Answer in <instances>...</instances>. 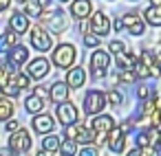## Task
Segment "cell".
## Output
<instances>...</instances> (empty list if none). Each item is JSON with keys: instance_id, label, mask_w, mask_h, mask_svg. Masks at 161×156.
<instances>
[{"instance_id": "obj_19", "label": "cell", "mask_w": 161, "mask_h": 156, "mask_svg": "<svg viewBox=\"0 0 161 156\" xmlns=\"http://www.w3.org/2000/svg\"><path fill=\"white\" fill-rule=\"evenodd\" d=\"M143 18H146L148 24H152V27H161V5H152V7H148L146 13H143Z\"/></svg>"}, {"instance_id": "obj_6", "label": "cell", "mask_w": 161, "mask_h": 156, "mask_svg": "<svg viewBox=\"0 0 161 156\" xmlns=\"http://www.w3.org/2000/svg\"><path fill=\"white\" fill-rule=\"evenodd\" d=\"M9 147H11V152H27L31 147V134L25 132V130L14 132L11 138H9Z\"/></svg>"}, {"instance_id": "obj_28", "label": "cell", "mask_w": 161, "mask_h": 156, "mask_svg": "<svg viewBox=\"0 0 161 156\" xmlns=\"http://www.w3.org/2000/svg\"><path fill=\"white\" fill-rule=\"evenodd\" d=\"M119 79H121V81H126V84H130V81H135V79H137V73L128 68V70H124V73L119 75Z\"/></svg>"}, {"instance_id": "obj_9", "label": "cell", "mask_w": 161, "mask_h": 156, "mask_svg": "<svg viewBox=\"0 0 161 156\" xmlns=\"http://www.w3.org/2000/svg\"><path fill=\"white\" fill-rule=\"evenodd\" d=\"M77 108L73 106V103H69V101H64V103H60L58 106V119H60V123L62 125H73L75 121H77Z\"/></svg>"}, {"instance_id": "obj_33", "label": "cell", "mask_w": 161, "mask_h": 156, "mask_svg": "<svg viewBox=\"0 0 161 156\" xmlns=\"http://www.w3.org/2000/svg\"><path fill=\"white\" fill-rule=\"evenodd\" d=\"M128 31H130V33H132V35H141V33H143V22H141V20H139V22H137V24H135V27H130V29H128Z\"/></svg>"}, {"instance_id": "obj_3", "label": "cell", "mask_w": 161, "mask_h": 156, "mask_svg": "<svg viewBox=\"0 0 161 156\" xmlns=\"http://www.w3.org/2000/svg\"><path fill=\"white\" fill-rule=\"evenodd\" d=\"M108 64H110V55H108L106 51H95V53L91 55V70H93L95 77H102V75L106 73Z\"/></svg>"}, {"instance_id": "obj_13", "label": "cell", "mask_w": 161, "mask_h": 156, "mask_svg": "<svg viewBox=\"0 0 161 156\" xmlns=\"http://www.w3.org/2000/svg\"><path fill=\"white\" fill-rule=\"evenodd\" d=\"M124 143H126L124 132L117 130V127H113V130L108 132V147H110V152H115V154L124 152Z\"/></svg>"}, {"instance_id": "obj_11", "label": "cell", "mask_w": 161, "mask_h": 156, "mask_svg": "<svg viewBox=\"0 0 161 156\" xmlns=\"http://www.w3.org/2000/svg\"><path fill=\"white\" fill-rule=\"evenodd\" d=\"M91 29H93V33H95V35H106V33L110 31V20L106 18V13H102V11L93 13Z\"/></svg>"}, {"instance_id": "obj_26", "label": "cell", "mask_w": 161, "mask_h": 156, "mask_svg": "<svg viewBox=\"0 0 161 156\" xmlns=\"http://www.w3.org/2000/svg\"><path fill=\"white\" fill-rule=\"evenodd\" d=\"M60 152H62L64 156H73V154L77 152V145H75V141H71V138H69L66 143H62V145H60Z\"/></svg>"}, {"instance_id": "obj_35", "label": "cell", "mask_w": 161, "mask_h": 156, "mask_svg": "<svg viewBox=\"0 0 161 156\" xmlns=\"http://www.w3.org/2000/svg\"><path fill=\"white\" fill-rule=\"evenodd\" d=\"M148 134V143L152 145V143H159V132L157 130H150V132H146Z\"/></svg>"}, {"instance_id": "obj_30", "label": "cell", "mask_w": 161, "mask_h": 156, "mask_svg": "<svg viewBox=\"0 0 161 156\" xmlns=\"http://www.w3.org/2000/svg\"><path fill=\"white\" fill-rule=\"evenodd\" d=\"M84 44H86V46H97V44H99V38H97L95 33H86V35H84Z\"/></svg>"}, {"instance_id": "obj_5", "label": "cell", "mask_w": 161, "mask_h": 156, "mask_svg": "<svg viewBox=\"0 0 161 156\" xmlns=\"http://www.w3.org/2000/svg\"><path fill=\"white\" fill-rule=\"evenodd\" d=\"M66 136L75 143H91L95 138V130H86V127H77V125H66Z\"/></svg>"}, {"instance_id": "obj_44", "label": "cell", "mask_w": 161, "mask_h": 156, "mask_svg": "<svg viewBox=\"0 0 161 156\" xmlns=\"http://www.w3.org/2000/svg\"><path fill=\"white\" fill-rule=\"evenodd\" d=\"M115 29L121 31V29H124V20H117V22H115Z\"/></svg>"}, {"instance_id": "obj_29", "label": "cell", "mask_w": 161, "mask_h": 156, "mask_svg": "<svg viewBox=\"0 0 161 156\" xmlns=\"http://www.w3.org/2000/svg\"><path fill=\"white\" fill-rule=\"evenodd\" d=\"M106 99L110 101V106H119V103H121V95H119L117 90H110V92L106 95Z\"/></svg>"}, {"instance_id": "obj_4", "label": "cell", "mask_w": 161, "mask_h": 156, "mask_svg": "<svg viewBox=\"0 0 161 156\" xmlns=\"http://www.w3.org/2000/svg\"><path fill=\"white\" fill-rule=\"evenodd\" d=\"M51 73V66H49V60H44V57H38V60H33L29 66H27V75L31 77V79H42V77H47Z\"/></svg>"}, {"instance_id": "obj_17", "label": "cell", "mask_w": 161, "mask_h": 156, "mask_svg": "<svg viewBox=\"0 0 161 156\" xmlns=\"http://www.w3.org/2000/svg\"><path fill=\"white\" fill-rule=\"evenodd\" d=\"M84 81H86V73H84V68H71V70L66 73V84H69L71 88H80V86H84Z\"/></svg>"}, {"instance_id": "obj_7", "label": "cell", "mask_w": 161, "mask_h": 156, "mask_svg": "<svg viewBox=\"0 0 161 156\" xmlns=\"http://www.w3.org/2000/svg\"><path fill=\"white\" fill-rule=\"evenodd\" d=\"M42 22H44L53 33H62V31L69 27V20H66V16H64L62 11H53V13H49L47 18H42Z\"/></svg>"}, {"instance_id": "obj_49", "label": "cell", "mask_w": 161, "mask_h": 156, "mask_svg": "<svg viewBox=\"0 0 161 156\" xmlns=\"http://www.w3.org/2000/svg\"><path fill=\"white\" fill-rule=\"evenodd\" d=\"M60 3H69V0H60Z\"/></svg>"}, {"instance_id": "obj_8", "label": "cell", "mask_w": 161, "mask_h": 156, "mask_svg": "<svg viewBox=\"0 0 161 156\" xmlns=\"http://www.w3.org/2000/svg\"><path fill=\"white\" fill-rule=\"evenodd\" d=\"M31 44L38 49V51H49L53 46V40L49 38V33L40 27H33L31 29Z\"/></svg>"}, {"instance_id": "obj_48", "label": "cell", "mask_w": 161, "mask_h": 156, "mask_svg": "<svg viewBox=\"0 0 161 156\" xmlns=\"http://www.w3.org/2000/svg\"><path fill=\"white\" fill-rule=\"evenodd\" d=\"M159 143H161V132H159Z\"/></svg>"}, {"instance_id": "obj_1", "label": "cell", "mask_w": 161, "mask_h": 156, "mask_svg": "<svg viewBox=\"0 0 161 156\" xmlns=\"http://www.w3.org/2000/svg\"><path fill=\"white\" fill-rule=\"evenodd\" d=\"M75 62V46L73 44H60L53 51V64L60 68H69Z\"/></svg>"}, {"instance_id": "obj_27", "label": "cell", "mask_w": 161, "mask_h": 156, "mask_svg": "<svg viewBox=\"0 0 161 156\" xmlns=\"http://www.w3.org/2000/svg\"><path fill=\"white\" fill-rule=\"evenodd\" d=\"M137 22H139V16H137V13H126V16H124V27L130 29V27H135Z\"/></svg>"}, {"instance_id": "obj_46", "label": "cell", "mask_w": 161, "mask_h": 156, "mask_svg": "<svg viewBox=\"0 0 161 156\" xmlns=\"http://www.w3.org/2000/svg\"><path fill=\"white\" fill-rule=\"evenodd\" d=\"M38 3H40L42 7H47V5H49V0H38Z\"/></svg>"}, {"instance_id": "obj_39", "label": "cell", "mask_w": 161, "mask_h": 156, "mask_svg": "<svg viewBox=\"0 0 161 156\" xmlns=\"http://www.w3.org/2000/svg\"><path fill=\"white\" fill-rule=\"evenodd\" d=\"M137 95H139V99H148V97H150V92H148V88H146V86H141Z\"/></svg>"}, {"instance_id": "obj_18", "label": "cell", "mask_w": 161, "mask_h": 156, "mask_svg": "<svg viewBox=\"0 0 161 156\" xmlns=\"http://www.w3.org/2000/svg\"><path fill=\"white\" fill-rule=\"evenodd\" d=\"M25 108H27L29 114H40V112L44 110V101L40 99V95H31V97H27Z\"/></svg>"}, {"instance_id": "obj_38", "label": "cell", "mask_w": 161, "mask_h": 156, "mask_svg": "<svg viewBox=\"0 0 161 156\" xmlns=\"http://www.w3.org/2000/svg\"><path fill=\"white\" fill-rule=\"evenodd\" d=\"M137 143H139V147L150 145V143H148V134H139V136H137Z\"/></svg>"}, {"instance_id": "obj_21", "label": "cell", "mask_w": 161, "mask_h": 156, "mask_svg": "<svg viewBox=\"0 0 161 156\" xmlns=\"http://www.w3.org/2000/svg\"><path fill=\"white\" fill-rule=\"evenodd\" d=\"M42 5L38 3V0H27V5H25V13L31 16V18H42Z\"/></svg>"}, {"instance_id": "obj_40", "label": "cell", "mask_w": 161, "mask_h": 156, "mask_svg": "<svg viewBox=\"0 0 161 156\" xmlns=\"http://www.w3.org/2000/svg\"><path fill=\"white\" fill-rule=\"evenodd\" d=\"M9 3H11V0H0V11H5L9 7Z\"/></svg>"}, {"instance_id": "obj_41", "label": "cell", "mask_w": 161, "mask_h": 156, "mask_svg": "<svg viewBox=\"0 0 161 156\" xmlns=\"http://www.w3.org/2000/svg\"><path fill=\"white\" fill-rule=\"evenodd\" d=\"M47 92H49V90H47V88H42V86H38V88H36V95H40V97H42V95H47Z\"/></svg>"}, {"instance_id": "obj_22", "label": "cell", "mask_w": 161, "mask_h": 156, "mask_svg": "<svg viewBox=\"0 0 161 156\" xmlns=\"http://www.w3.org/2000/svg\"><path fill=\"white\" fill-rule=\"evenodd\" d=\"M117 66H119L121 70H128V68L135 66V57H132L130 53H119V55H117Z\"/></svg>"}, {"instance_id": "obj_2", "label": "cell", "mask_w": 161, "mask_h": 156, "mask_svg": "<svg viewBox=\"0 0 161 156\" xmlns=\"http://www.w3.org/2000/svg\"><path fill=\"white\" fill-rule=\"evenodd\" d=\"M106 106V95L99 92V90H88L86 97H84V110L86 114H97L102 112V108Z\"/></svg>"}, {"instance_id": "obj_14", "label": "cell", "mask_w": 161, "mask_h": 156, "mask_svg": "<svg viewBox=\"0 0 161 156\" xmlns=\"http://www.w3.org/2000/svg\"><path fill=\"white\" fill-rule=\"evenodd\" d=\"M69 84H62V81H58V84H53L51 86V92H49V97H51V101H55V103H64L66 99H69Z\"/></svg>"}, {"instance_id": "obj_43", "label": "cell", "mask_w": 161, "mask_h": 156, "mask_svg": "<svg viewBox=\"0 0 161 156\" xmlns=\"http://www.w3.org/2000/svg\"><path fill=\"white\" fill-rule=\"evenodd\" d=\"M36 156H53V152H49V149H42V152H38Z\"/></svg>"}, {"instance_id": "obj_42", "label": "cell", "mask_w": 161, "mask_h": 156, "mask_svg": "<svg viewBox=\"0 0 161 156\" xmlns=\"http://www.w3.org/2000/svg\"><path fill=\"white\" fill-rule=\"evenodd\" d=\"M128 156H143V152H141V147H137V149H132Z\"/></svg>"}, {"instance_id": "obj_36", "label": "cell", "mask_w": 161, "mask_h": 156, "mask_svg": "<svg viewBox=\"0 0 161 156\" xmlns=\"http://www.w3.org/2000/svg\"><path fill=\"white\" fill-rule=\"evenodd\" d=\"M80 156H97V149H95V147H84V149L80 152Z\"/></svg>"}, {"instance_id": "obj_45", "label": "cell", "mask_w": 161, "mask_h": 156, "mask_svg": "<svg viewBox=\"0 0 161 156\" xmlns=\"http://www.w3.org/2000/svg\"><path fill=\"white\" fill-rule=\"evenodd\" d=\"M0 156H11V147L9 149H0Z\"/></svg>"}, {"instance_id": "obj_34", "label": "cell", "mask_w": 161, "mask_h": 156, "mask_svg": "<svg viewBox=\"0 0 161 156\" xmlns=\"http://www.w3.org/2000/svg\"><path fill=\"white\" fill-rule=\"evenodd\" d=\"M150 75H161V60H154L150 66Z\"/></svg>"}, {"instance_id": "obj_20", "label": "cell", "mask_w": 161, "mask_h": 156, "mask_svg": "<svg viewBox=\"0 0 161 156\" xmlns=\"http://www.w3.org/2000/svg\"><path fill=\"white\" fill-rule=\"evenodd\" d=\"M9 24H11V29H14L16 33H25V31L29 29V20H27V16H22V13H14V16L9 18Z\"/></svg>"}, {"instance_id": "obj_32", "label": "cell", "mask_w": 161, "mask_h": 156, "mask_svg": "<svg viewBox=\"0 0 161 156\" xmlns=\"http://www.w3.org/2000/svg\"><path fill=\"white\" fill-rule=\"evenodd\" d=\"M11 42L7 40V35H0V53H5V51H11Z\"/></svg>"}, {"instance_id": "obj_10", "label": "cell", "mask_w": 161, "mask_h": 156, "mask_svg": "<svg viewBox=\"0 0 161 156\" xmlns=\"http://www.w3.org/2000/svg\"><path fill=\"white\" fill-rule=\"evenodd\" d=\"M0 90H3L7 97H16V95L20 92V90L16 88V84H14V75L7 73L5 66H0Z\"/></svg>"}, {"instance_id": "obj_37", "label": "cell", "mask_w": 161, "mask_h": 156, "mask_svg": "<svg viewBox=\"0 0 161 156\" xmlns=\"http://www.w3.org/2000/svg\"><path fill=\"white\" fill-rule=\"evenodd\" d=\"M7 130H9V132H18V130H20V123H18V121H9V123H7Z\"/></svg>"}, {"instance_id": "obj_47", "label": "cell", "mask_w": 161, "mask_h": 156, "mask_svg": "<svg viewBox=\"0 0 161 156\" xmlns=\"http://www.w3.org/2000/svg\"><path fill=\"white\" fill-rule=\"evenodd\" d=\"M152 5H161V0H152Z\"/></svg>"}, {"instance_id": "obj_15", "label": "cell", "mask_w": 161, "mask_h": 156, "mask_svg": "<svg viewBox=\"0 0 161 156\" xmlns=\"http://www.w3.org/2000/svg\"><path fill=\"white\" fill-rule=\"evenodd\" d=\"M91 125H93V130H95V132H104V134H108V132L115 127V121H113V117L102 114V117H95Z\"/></svg>"}, {"instance_id": "obj_16", "label": "cell", "mask_w": 161, "mask_h": 156, "mask_svg": "<svg viewBox=\"0 0 161 156\" xmlns=\"http://www.w3.org/2000/svg\"><path fill=\"white\" fill-rule=\"evenodd\" d=\"M93 11V5L88 3V0H75V3L71 5V13L80 20H86V16Z\"/></svg>"}, {"instance_id": "obj_23", "label": "cell", "mask_w": 161, "mask_h": 156, "mask_svg": "<svg viewBox=\"0 0 161 156\" xmlns=\"http://www.w3.org/2000/svg\"><path fill=\"white\" fill-rule=\"evenodd\" d=\"M14 114V103L9 99H0V121H5Z\"/></svg>"}, {"instance_id": "obj_25", "label": "cell", "mask_w": 161, "mask_h": 156, "mask_svg": "<svg viewBox=\"0 0 161 156\" xmlns=\"http://www.w3.org/2000/svg\"><path fill=\"white\" fill-rule=\"evenodd\" d=\"M14 84H16V88L18 90H22V88H29V84H31V77L29 75H14Z\"/></svg>"}, {"instance_id": "obj_12", "label": "cell", "mask_w": 161, "mask_h": 156, "mask_svg": "<svg viewBox=\"0 0 161 156\" xmlns=\"http://www.w3.org/2000/svg\"><path fill=\"white\" fill-rule=\"evenodd\" d=\"M33 130L40 132V134H51L53 132V117H49V114H36Z\"/></svg>"}, {"instance_id": "obj_50", "label": "cell", "mask_w": 161, "mask_h": 156, "mask_svg": "<svg viewBox=\"0 0 161 156\" xmlns=\"http://www.w3.org/2000/svg\"><path fill=\"white\" fill-rule=\"evenodd\" d=\"M157 156H161V152H157Z\"/></svg>"}, {"instance_id": "obj_24", "label": "cell", "mask_w": 161, "mask_h": 156, "mask_svg": "<svg viewBox=\"0 0 161 156\" xmlns=\"http://www.w3.org/2000/svg\"><path fill=\"white\" fill-rule=\"evenodd\" d=\"M42 147H44V149H49V152H55V149L60 147V138H58V136H53V134H49V136H44Z\"/></svg>"}, {"instance_id": "obj_31", "label": "cell", "mask_w": 161, "mask_h": 156, "mask_svg": "<svg viewBox=\"0 0 161 156\" xmlns=\"http://www.w3.org/2000/svg\"><path fill=\"white\" fill-rule=\"evenodd\" d=\"M110 53H115V55L124 53V42H119V40H113V42H110Z\"/></svg>"}]
</instances>
